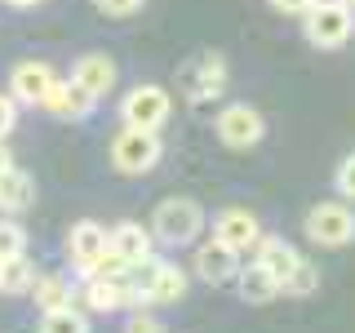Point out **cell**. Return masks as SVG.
<instances>
[{
    "label": "cell",
    "mask_w": 355,
    "mask_h": 333,
    "mask_svg": "<svg viewBox=\"0 0 355 333\" xmlns=\"http://www.w3.org/2000/svg\"><path fill=\"white\" fill-rule=\"evenodd\" d=\"M36 205V178L22 173L18 164L0 173V214H22Z\"/></svg>",
    "instance_id": "9a60e30c"
},
{
    "label": "cell",
    "mask_w": 355,
    "mask_h": 333,
    "mask_svg": "<svg viewBox=\"0 0 355 333\" xmlns=\"http://www.w3.org/2000/svg\"><path fill=\"white\" fill-rule=\"evenodd\" d=\"M253 253H258L253 262H258V266H262L266 275H271L275 284H284V275L297 266V258H302V253H297V249H293V244H288L284 236H271V231H262V240L253 244Z\"/></svg>",
    "instance_id": "4fadbf2b"
},
{
    "label": "cell",
    "mask_w": 355,
    "mask_h": 333,
    "mask_svg": "<svg viewBox=\"0 0 355 333\" xmlns=\"http://www.w3.org/2000/svg\"><path fill=\"white\" fill-rule=\"evenodd\" d=\"M214 129H218V138L227 142V147L244 151V147H258V142H262L266 120H262V111L249 107V103H227V107L218 111Z\"/></svg>",
    "instance_id": "52a82bcc"
},
{
    "label": "cell",
    "mask_w": 355,
    "mask_h": 333,
    "mask_svg": "<svg viewBox=\"0 0 355 333\" xmlns=\"http://www.w3.org/2000/svg\"><path fill=\"white\" fill-rule=\"evenodd\" d=\"M191 266H196V275H200L205 284H227V280H236V271H240V253H231L227 244H218L214 236H209V240L196 249Z\"/></svg>",
    "instance_id": "7c38bea8"
},
{
    "label": "cell",
    "mask_w": 355,
    "mask_h": 333,
    "mask_svg": "<svg viewBox=\"0 0 355 333\" xmlns=\"http://www.w3.org/2000/svg\"><path fill=\"white\" fill-rule=\"evenodd\" d=\"M315 284H320V271H315V262L311 258H297V266L284 275V284H280V293H293V298H306V293H315Z\"/></svg>",
    "instance_id": "7402d4cb"
},
{
    "label": "cell",
    "mask_w": 355,
    "mask_h": 333,
    "mask_svg": "<svg viewBox=\"0 0 355 333\" xmlns=\"http://www.w3.org/2000/svg\"><path fill=\"white\" fill-rule=\"evenodd\" d=\"M71 85L76 89H85L89 98H107L111 89H116V62L107 58V53H80L71 67Z\"/></svg>",
    "instance_id": "8fae6325"
},
{
    "label": "cell",
    "mask_w": 355,
    "mask_h": 333,
    "mask_svg": "<svg viewBox=\"0 0 355 333\" xmlns=\"http://www.w3.org/2000/svg\"><path fill=\"white\" fill-rule=\"evenodd\" d=\"M214 240L227 244L231 253H244V249H253V244L262 240V222H258L253 209L231 205V209H222V214L214 218Z\"/></svg>",
    "instance_id": "9c48e42d"
},
{
    "label": "cell",
    "mask_w": 355,
    "mask_h": 333,
    "mask_svg": "<svg viewBox=\"0 0 355 333\" xmlns=\"http://www.w3.org/2000/svg\"><path fill=\"white\" fill-rule=\"evenodd\" d=\"M187 89H191V103H200V107L214 103L222 89H227V67H222V58H214V53H209V58L200 62V71L187 76Z\"/></svg>",
    "instance_id": "e0dca14e"
},
{
    "label": "cell",
    "mask_w": 355,
    "mask_h": 333,
    "mask_svg": "<svg viewBox=\"0 0 355 333\" xmlns=\"http://www.w3.org/2000/svg\"><path fill=\"white\" fill-rule=\"evenodd\" d=\"M14 125H18V107H14V98H9V94H0V142L14 133Z\"/></svg>",
    "instance_id": "83f0119b"
},
{
    "label": "cell",
    "mask_w": 355,
    "mask_h": 333,
    "mask_svg": "<svg viewBox=\"0 0 355 333\" xmlns=\"http://www.w3.org/2000/svg\"><path fill=\"white\" fill-rule=\"evenodd\" d=\"M14 169V155H9V142H0V173Z\"/></svg>",
    "instance_id": "f1b7e54d"
},
{
    "label": "cell",
    "mask_w": 355,
    "mask_h": 333,
    "mask_svg": "<svg viewBox=\"0 0 355 333\" xmlns=\"http://www.w3.org/2000/svg\"><path fill=\"white\" fill-rule=\"evenodd\" d=\"M302 31L315 49H342L355 36V9L342 0H324V5H311L302 18Z\"/></svg>",
    "instance_id": "3957f363"
},
{
    "label": "cell",
    "mask_w": 355,
    "mask_h": 333,
    "mask_svg": "<svg viewBox=\"0 0 355 333\" xmlns=\"http://www.w3.org/2000/svg\"><path fill=\"white\" fill-rule=\"evenodd\" d=\"M151 231L142 227V222H116V227L107 231V249L120 258V266H138V262H147V258H155V249H151Z\"/></svg>",
    "instance_id": "30bf717a"
},
{
    "label": "cell",
    "mask_w": 355,
    "mask_h": 333,
    "mask_svg": "<svg viewBox=\"0 0 355 333\" xmlns=\"http://www.w3.org/2000/svg\"><path fill=\"white\" fill-rule=\"evenodd\" d=\"M236 280H240V293H244V302H271V298H280V284H275V280L262 271L258 262L240 266V271H236Z\"/></svg>",
    "instance_id": "ffe728a7"
},
{
    "label": "cell",
    "mask_w": 355,
    "mask_h": 333,
    "mask_svg": "<svg viewBox=\"0 0 355 333\" xmlns=\"http://www.w3.org/2000/svg\"><path fill=\"white\" fill-rule=\"evenodd\" d=\"M155 160H160V133H138L125 125L111 133V164L120 173H147L155 169Z\"/></svg>",
    "instance_id": "5b68a950"
},
{
    "label": "cell",
    "mask_w": 355,
    "mask_h": 333,
    "mask_svg": "<svg viewBox=\"0 0 355 333\" xmlns=\"http://www.w3.org/2000/svg\"><path fill=\"white\" fill-rule=\"evenodd\" d=\"M85 298L94 311H120V307H129V284H125V275H89Z\"/></svg>",
    "instance_id": "2e32d148"
},
{
    "label": "cell",
    "mask_w": 355,
    "mask_h": 333,
    "mask_svg": "<svg viewBox=\"0 0 355 333\" xmlns=\"http://www.w3.org/2000/svg\"><path fill=\"white\" fill-rule=\"evenodd\" d=\"M205 231V209L187 196H169L151 209V240L160 244H191Z\"/></svg>",
    "instance_id": "6da1fadb"
},
{
    "label": "cell",
    "mask_w": 355,
    "mask_h": 333,
    "mask_svg": "<svg viewBox=\"0 0 355 333\" xmlns=\"http://www.w3.org/2000/svg\"><path fill=\"white\" fill-rule=\"evenodd\" d=\"M14 258H27V231L14 218H0V262H14Z\"/></svg>",
    "instance_id": "603a6c76"
},
{
    "label": "cell",
    "mask_w": 355,
    "mask_h": 333,
    "mask_svg": "<svg viewBox=\"0 0 355 333\" xmlns=\"http://www.w3.org/2000/svg\"><path fill=\"white\" fill-rule=\"evenodd\" d=\"M31 284H36V266L27 258L0 262V289H5V293H31Z\"/></svg>",
    "instance_id": "44dd1931"
},
{
    "label": "cell",
    "mask_w": 355,
    "mask_h": 333,
    "mask_svg": "<svg viewBox=\"0 0 355 333\" xmlns=\"http://www.w3.org/2000/svg\"><path fill=\"white\" fill-rule=\"evenodd\" d=\"M333 182H338V191H342V205H347V200L355 205V151L338 164V178H333Z\"/></svg>",
    "instance_id": "d4e9b609"
},
{
    "label": "cell",
    "mask_w": 355,
    "mask_h": 333,
    "mask_svg": "<svg viewBox=\"0 0 355 333\" xmlns=\"http://www.w3.org/2000/svg\"><path fill=\"white\" fill-rule=\"evenodd\" d=\"M306 240L320 249H342L355 240V209L342 200H320L306 214Z\"/></svg>",
    "instance_id": "277c9868"
},
{
    "label": "cell",
    "mask_w": 355,
    "mask_h": 333,
    "mask_svg": "<svg viewBox=\"0 0 355 333\" xmlns=\"http://www.w3.org/2000/svg\"><path fill=\"white\" fill-rule=\"evenodd\" d=\"M173 116V98L164 85H133L120 103V120L125 129H138V133H160V125Z\"/></svg>",
    "instance_id": "7a4b0ae2"
},
{
    "label": "cell",
    "mask_w": 355,
    "mask_h": 333,
    "mask_svg": "<svg viewBox=\"0 0 355 333\" xmlns=\"http://www.w3.org/2000/svg\"><path fill=\"white\" fill-rule=\"evenodd\" d=\"M67 266H71L76 275H94V266L107 258V227L103 222H94V218H80L71 231H67Z\"/></svg>",
    "instance_id": "8992f818"
},
{
    "label": "cell",
    "mask_w": 355,
    "mask_h": 333,
    "mask_svg": "<svg viewBox=\"0 0 355 333\" xmlns=\"http://www.w3.org/2000/svg\"><path fill=\"white\" fill-rule=\"evenodd\" d=\"M58 85V71H53L44 58H22L14 62V71H9V98H14V107H40L44 94Z\"/></svg>",
    "instance_id": "ba28073f"
},
{
    "label": "cell",
    "mask_w": 355,
    "mask_h": 333,
    "mask_svg": "<svg viewBox=\"0 0 355 333\" xmlns=\"http://www.w3.org/2000/svg\"><path fill=\"white\" fill-rule=\"evenodd\" d=\"M187 293V271L178 262H160L155 266V280H151V289H147V302L151 307H169V302H178V298Z\"/></svg>",
    "instance_id": "ac0fdd59"
},
{
    "label": "cell",
    "mask_w": 355,
    "mask_h": 333,
    "mask_svg": "<svg viewBox=\"0 0 355 333\" xmlns=\"http://www.w3.org/2000/svg\"><path fill=\"white\" fill-rule=\"evenodd\" d=\"M98 14L103 18H133V14H142V0H103Z\"/></svg>",
    "instance_id": "484cf974"
},
{
    "label": "cell",
    "mask_w": 355,
    "mask_h": 333,
    "mask_svg": "<svg viewBox=\"0 0 355 333\" xmlns=\"http://www.w3.org/2000/svg\"><path fill=\"white\" fill-rule=\"evenodd\" d=\"M40 333H89V320H85V311H76V307L49 311V316H40Z\"/></svg>",
    "instance_id": "cb8c5ba5"
},
{
    "label": "cell",
    "mask_w": 355,
    "mask_h": 333,
    "mask_svg": "<svg viewBox=\"0 0 355 333\" xmlns=\"http://www.w3.org/2000/svg\"><path fill=\"white\" fill-rule=\"evenodd\" d=\"M125 333H164V320H155L151 311H133L125 320Z\"/></svg>",
    "instance_id": "4316f807"
},
{
    "label": "cell",
    "mask_w": 355,
    "mask_h": 333,
    "mask_svg": "<svg viewBox=\"0 0 355 333\" xmlns=\"http://www.w3.org/2000/svg\"><path fill=\"white\" fill-rule=\"evenodd\" d=\"M31 298H36L40 316L76 307V302H71V280H67V275H53V271H49V275H36V284H31Z\"/></svg>",
    "instance_id": "d6986e66"
},
{
    "label": "cell",
    "mask_w": 355,
    "mask_h": 333,
    "mask_svg": "<svg viewBox=\"0 0 355 333\" xmlns=\"http://www.w3.org/2000/svg\"><path fill=\"white\" fill-rule=\"evenodd\" d=\"M44 111H49V116H58V120H85V116H94V98L85 94V89H76L71 80H58L49 89V94H44V103H40Z\"/></svg>",
    "instance_id": "5bb4252c"
}]
</instances>
